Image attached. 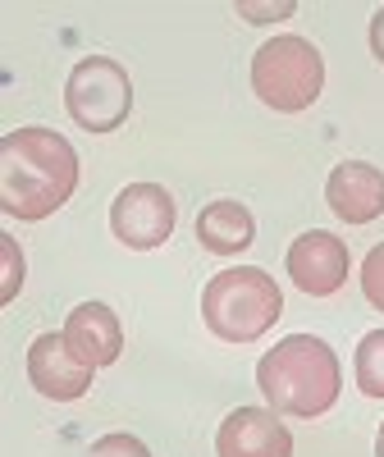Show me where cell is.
<instances>
[{
	"label": "cell",
	"mask_w": 384,
	"mask_h": 457,
	"mask_svg": "<svg viewBox=\"0 0 384 457\" xmlns=\"http://www.w3.org/2000/svg\"><path fill=\"white\" fill-rule=\"evenodd\" d=\"M79 187V151L55 129H10L0 137V211L10 220H46Z\"/></svg>",
	"instance_id": "1"
},
{
	"label": "cell",
	"mask_w": 384,
	"mask_h": 457,
	"mask_svg": "<svg viewBox=\"0 0 384 457\" xmlns=\"http://www.w3.org/2000/svg\"><path fill=\"white\" fill-rule=\"evenodd\" d=\"M256 389L275 416H312L330 411L343 389L338 353L316 334H288L256 361Z\"/></svg>",
	"instance_id": "2"
},
{
	"label": "cell",
	"mask_w": 384,
	"mask_h": 457,
	"mask_svg": "<svg viewBox=\"0 0 384 457\" xmlns=\"http://www.w3.org/2000/svg\"><path fill=\"white\" fill-rule=\"evenodd\" d=\"M280 312H284V293L256 265L220 270L202 288V320L224 343H256L261 334L275 329Z\"/></svg>",
	"instance_id": "3"
},
{
	"label": "cell",
	"mask_w": 384,
	"mask_h": 457,
	"mask_svg": "<svg viewBox=\"0 0 384 457\" xmlns=\"http://www.w3.org/2000/svg\"><path fill=\"white\" fill-rule=\"evenodd\" d=\"M325 87V55L297 32H280L271 42H261L252 55V92L280 110L297 114L306 110Z\"/></svg>",
	"instance_id": "4"
},
{
	"label": "cell",
	"mask_w": 384,
	"mask_h": 457,
	"mask_svg": "<svg viewBox=\"0 0 384 457\" xmlns=\"http://www.w3.org/2000/svg\"><path fill=\"white\" fill-rule=\"evenodd\" d=\"M64 110L83 133H114L133 110V79L120 60L88 55L69 69Z\"/></svg>",
	"instance_id": "5"
},
{
	"label": "cell",
	"mask_w": 384,
	"mask_h": 457,
	"mask_svg": "<svg viewBox=\"0 0 384 457\" xmlns=\"http://www.w3.org/2000/svg\"><path fill=\"white\" fill-rule=\"evenodd\" d=\"M174 197L161 183H129L110 202V234L133 252L165 247L174 234Z\"/></svg>",
	"instance_id": "6"
},
{
	"label": "cell",
	"mask_w": 384,
	"mask_h": 457,
	"mask_svg": "<svg viewBox=\"0 0 384 457\" xmlns=\"http://www.w3.org/2000/svg\"><path fill=\"white\" fill-rule=\"evenodd\" d=\"M92 375H96V366L73 353L64 334H37L32 338V348H28V379H32V389L42 398H51V403L83 398L92 389Z\"/></svg>",
	"instance_id": "7"
},
{
	"label": "cell",
	"mask_w": 384,
	"mask_h": 457,
	"mask_svg": "<svg viewBox=\"0 0 384 457\" xmlns=\"http://www.w3.org/2000/svg\"><path fill=\"white\" fill-rule=\"evenodd\" d=\"M288 279L312 293V297H330L343 288V279H348V247H343L338 234H330V228H312V234L293 238L288 256Z\"/></svg>",
	"instance_id": "8"
},
{
	"label": "cell",
	"mask_w": 384,
	"mask_h": 457,
	"mask_svg": "<svg viewBox=\"0 0 384 457\" xmlns=\"http://www.w3.org/2000/svg\"><path fill=\"white\" fill-rule=\"evenodd\" d=\"M220 457H293V435L271 407H238L215 430Z\"/></svg>",
	"instance_id": "9"
},
{
	"label": "cell",
	"mask_w": 384,
	"mask_h": 457,
	"mask_svg": "<svg viewBox=\"0 0 384 457\" xmlns=\"http://www.w3.org/2000/svg\"><path fill=\"white\" fill-rule=\"evenodd\" d=\"M325 202L343 224H371L384 215V174L371 161H343L325 179Z\"/></svg>",
	"instance_id": "10"
},
{
	"label": "cell",
	"mask_w": 384,
	"mask_h": 457,
	"mask_svg": "<svg viewBox=\"0 0 384 457\" xmlns=\"http://www.w3.org/2000/svg\"><path fill=\"white\" fill-rule=\"evenodd\" d=\"M60 334L69 338V348L79 353L83 361H92V366H110V361H120V353H124V325H120V316H114L105 302H79V307L69 312Z\"/></svg>",
	"instance_id": "11"
},
{
	"label": "cell",
	"mask_w": 384,
	"mask_h": 457,
	"mask_svg": "<svg viewBox=\"0 0 384 457\" xmlns=\"http://www.w3.org/2000/svg\"><path fill=\"white\" fill-rule=\"evenodd\" d=\"M252 238H256V220H252V211L243 202H229L224 197V202L202 206V215H197V243L206 252L238 256V252L252 247Z\"/></svg>",
	"instance_id": "12"
},
{
	"label": "cell",
	"mask_w": 384,
	"mask_h": 457,
	"mask_svg": "<svg viewBox=\"0 0 384 457\" xmlns=\"http://www.w3.org/2000/svg\"><path fill=\"white\" fill-rule=\"evenodd\" d=\"M353 375H357V389L366 398H384V329H371L357 353H353Z\"/></svg>",
	"instance_id": "13"
},
{
	"label": "cell",
	"mask_w": 384,
	"mask_h": 457,
	"mask_svg": "<svg viewBox=\"0 0 384 457\" xmlns=\"http://www.w3.org/2000/svg\"><path fill=\"white\" fill-rule=\"evenodd\" d=\"M19 288H23V252L10 234H0V302L10 307Z\"/></svg>",
	"instance_id": "14"
},
{
	"label": "cell",
	"mask_w": 384,
	"mask_h": 457,
	"mask_svg": "<svg viewBox=\"0 0 384 457\" xmlns=\"http://www.w3.org/2000/svg\"><path fill=\"white\" fill-rule=\"evenodd\" d=\"M362 293L375 312H384V243H375L362 261Z\"/></svg>",
	"instance_id": "15"
},
{
	"label": "cell",
	"mask_w": 384,
	"mask_h": 457,
	"mask_svg": "<svg viewBox=\"0 0 384 457\" xmlns=\"http://www.w3.org/2000/svg\"><path fill=\"white\" fill-rule=\"evenodd\" d=\"M88 457H151V448L138 439V435H105V439H96L92 444V453Z\"/></svg>",
	"instance_id": "16"
},
{
	"label": "cell",
	"mask_w": 384,
	"mask_h": 457,
	"mask_svg": "<svg viewBox=\"0 0 384 457\" xmlns=\"http://www.w3.org/2000/svg\"><path fill=\"white\" fill-rule=\"evenodd\" d=\"M297 5H293V0H280V5H247V0H243V5H238V19H252V23H280V19H288Z\"/></svg>",
	"instance_id": "17"
},
{
	"label": "cell",
	"mask_w": 384,
	"mask_h": 457,
	"mask_svg": "<svg viewBox=\"0 0 384 457\" xmlns=\"http://www.w3.org/2000/svg\"><path fill=\"white\" fill-rule=\"evenodd\" d=\"M371 55L384 64V5L371 14Z\"/></svg>",
	"instance_id": "18"
},
{
	"label": "cell",
	"mask_w": 384,
	"mask_h": 457,
	"mask_svg": "<svg viewBox=\"0 0 384 457\" xmlns=\"http://www.w3.org/2000/svg\"><path fill=\"white\" fill-rule=\"evenodd\" d=\"M375 457H384V426H380V435H375Z\"/></svg>",
	"instance_id": "19"
}]
</instances>
